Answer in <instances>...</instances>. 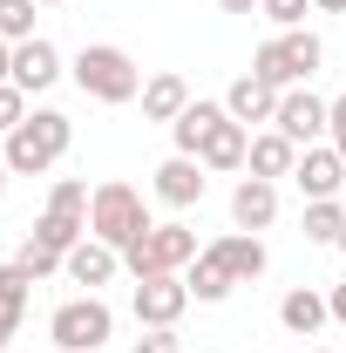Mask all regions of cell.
<instances>
[{"label":"cell","instance_id":"1","mask_svg":"<svg viewBox=\"0 0 346 353\" xmlns=\"http://www.w3.org/2000/svg\"><path fill=\"white\" fill-rule=\"evenodd\" d=\"M68 143H75V123H68L61 109H34L21 130L7 136V170L14 176H41V170H54V163L68 157Z\"/></svg>","mask_w":346,"mask_h":353},{"label":"cell","instance_id":"2","mask_svg":"<svg viewBox=\"0 0 346 353\" xmlns=\"http://www.w3.org/2000/svg\"><path fill=\"white\" fill-rule=\"evenodd\" d=\"M68 75H75V88H82L88 102H136V95H143V68H136V61H130L116 41L82 48Z\"/></svg>","mask_w":346,"mask_h":353},{"label":"cell","instance_id":"3","mask_svg":"<svg viewBox=\"0 0 346 353\" xmlns=\"http://www.w3.org/2000/svg\"><path fill=\"white\" fill-rule=\"evenodd\" d=\"M150 231V211H143V190L123 183V176H109V183H95V197H88V238H102V245H130Z\"/></svg>","mask_w":346,"mask_h":353},{"label":"cell","instance_id":"4","mask_svg":"<svg viewBox=\"0 0 346 353\" xmlns=\"http://www.w3.org/2000/svg\"><path fill=\"white\" fill-rule=\"evenodd\" d=\"M319 61H326L319 34H312V28H285L278 41H265L258 54H252V75L272 82V88H305V75H319Z\"/></svg>","mask_w":346,"mask_h":353},{"label":"cell","instance_id":"5","mask_svg":"<svg viewBox=\"0 0 346 353\" xmlns=\"http://www.w3.org/2000/svg\"><path fill=\"white\" fill-rule=\"evenodd\" d=\"M123 265H130L136 279L183 272V265H197V231H190V224H150L143 238H130V245H123Z\"/></svg>","mask_w":346,"mask_h":353},{"label":"cell","instance_id":"6","mask_svg":"<svg viewBox=\"0 0 346 353\" xmlns=\"http://www.w3.org/2000/svg\"><path fill=\"white\" fill-rule=\"evenodd\" d=\"M48 333H54V347H61V353H95V347H109V333H116V312H109L95 292H88V299H68V306H54Z\"/></svg>","mask_w":346,"mask_h":353},{"label":"cell","instance_id":"7","mask_svg":"<svg viewBox=\"0 0 346 353\" xmlns=\"http://www.w3.org/2000/svg\"><path fill=\"white\" fill-rule=\"evenodd\" d=\"M326 116H333V102H319L312 88H285V95H278V116H272V130L292 136L299 150H312V143L326 136Z\"/></svg>","mask_w":346,"mask_h":353},{"label":"cell","instance_id":"8","mask_svg":"<svg viewBox=\"0 0 346 353\" xmlns=\"http://www.w3.org/2000/svg\"><path fill=\"white\" fill-rule=\"evenodd\" d=\"M292 183L305 190V204H319V197H340V190H346V157L333 150V143H312V150H299V170H292Z\"/></svg>","mask_w":346,"mask_h":353},{"label":"cell","instance_id":"9","mask_svg":"<svg viewBox=\"0 0 346 353\" xmlns=\"http://www.w3.org/2000/svg\"><path fill=\"white\" fill-rule=\"evenodd\" d=\"M183 306H190V285H183L176 272H163V279H136V319H143V326H176Z\"/></svg>","mask_w":346,"mask_h":353},{"label":"cell","instance_id":"10","mask_svg":"<svg viewBox=\"0 0 346 353\" xmlns=\"http://www.w3.org/2000/svg\"><path fill=\"white\" fill-rule=\"evenodd\" d=\"M54 82H61V54H54V41L34 34V41L14 48V88H21V95H41V88H54Z\"/></svg>","mask_w":346,"mask_h":353},{"label":"cell","instance_id":"11","mask_svg":"<svg viewBox=\"0 0 346 353\" xmlns=\"http://www.w3.org/2000/svg\"><path fill=\"white\" fill-rule=\"evenodd\" d=\"M278 95H285V88L258 82V75H238V82L224 88V109H231V123L252 130V123H272V116H278Z\"/></svg>","mask_w":346,"mask_h":353},{"label":"cell","instance_id":"12","mask_svg":"<svg viewBox=\"0 0 346 353\" xmlns=\"http://www.w3.org/2000/svg\"><path fill=\"white\" fill-rule=\"evenodd\" d=\"M61 272H68L75 285H88V292H95V285H109V279L123 272V252H116V245H102V238H82V245L61 259Z\"/></svg>","mask_w":346,"mask_h":353},{"label":"cell","instance_id":"13","mask_svg":"<svg viewBox=\"0 0 346 353\" xmlns=\"http://www.w3.org/2000/svg\"><path fill=\"white\" fill-rule=\"evenodd\" d=\"M204 252H211V259L224 265L238 285H252V279L265 272V245H258V231H224V238H217V245H204Z\"/></svg>","mask_w":346,"mask_h":353},{"label":"cell","instance_id":"14","mask_svg":"<svg viewBox=\"0 0 346 353\" xmlns=\"http://www.w3.org/2000/svg\"><path fill=\"white\" fill-rule=\"evenodd\" d=\"M272 218H278V183L245 176V183L231 190V224H238V231H265Z\"/></svg>","mask_w":346,"mask_h":353},{"label":"cell","instance_id":"15","mask_svg":"<svg viewBox=\"0 0 346 353\" xmlns=\"http://www.w3.org/2000/svg\"><path fill=\"white\" fill-rule=\"evenodd\" d=\"M156 197H163L170 211H190V204L204 197V163H197V157H170V163H156Z\"/></svg>","mask_w":346,"mask_h":353},{"label":"cell","instance_id":"16","mask_svg":"<svg viewBox=\"0 0 346 353\" xmlns=\"http://www.w3.org/2000/svg\"><path fill=\"white\" fill-rule=\"evenodd\" d=\"M245 157H252V130H245V123H231V116H224V123L204 136V150H197V163H204V170H245Z\"/></svg>","mask_w":346,"mask_h":353},{"label":"cell","instance_id":"17","mask_svg":"<svg viewBox=\"0 0 346 353\" xmlns=\"http://www.w3.org/2000/svg\"><path fill=\"white\" fill-rule=\"evenodd\" d=\"M245 170H252V176H265V183L292 176V170H299V143H292V136H278V130L252 136V157H245Z\"/></svg>","mask_w":346,"mask_h":353},{"label":"cell","instance_id":"18","mask_svg":"<svg viewBox=\"0 0 346 353\" xmlns=\"http://www.w3.org/2000/svg\"><path fill=\"white\" fill-rule=\"evenodd\" d=\"M326 319H333V306H326L312 285H299V292H285V299H278V326H285L292 340H312Z\"/></svg>","mask_w":346,"mask_h":353},{"label":"cell","instance_id":"19","mask_svg":"<svg viewBox=\"0 0 346 353\" xmlns=\"http://www.w3.org/2000/svg\"><path fill=\"white\" fill-rule=\"evenodd\" d=\"M224 116H231L224 102H190V109H183V116L170 123V136H176V157H197V150H204V136H211L217 123H224Z\"/></svg>","mask_w":346,"mask_h":353},{"label":"cell","instance_id":"20","mask_svg":"<svg viewBox=\"0 0 346 353\" xmlns=\"http://www.w3.org/2000/svg\"><path fill=\"white\" fill-rule=\"evenodd\" d=\"M183 109H190L183 75H150V82H143V116H150V123H176Z\"/></svg>","mask_w":346,"mask_h":353},{"label":"cell","instance_id":"21","mask_svg":"<svg viewBox=\"0 0 346 353\" xmlns=\"http://www.w3.org/2000/svg\"><path fill=\"white\" fill-rule=\"evenodd\" d=\"M183 285H190V299L217 306V299H231V285H238V279H231V272H224L211 252H197V265H190V279H183Z\"/></svg>","mask_w":346,"mask_h":353},{"label":"cell","instance_id":"22","mask_svg":"<svg viewBox=\"0 0 346 353\" xmlns=\"http://www.w3.org/2000/svg\"><path fill=\"white\" fill-rule=\"evenodd\" d=\"M82 231H88V218H61V211H41V218H34V245H48V252H61V259H68V252L82 245Z\"/></svg>","mask_w":346,"mask_h":353},{"label":"cell","instance_id":"23","mask_svg":"<svg viewBox=\"0 0 346 353\" xmlns=\"http://www.w3.org/2000/svg\"><path fill=\"white\" fill-rule=\"evenodd\" d=\"M340 231H346V204L340 197L305 204V238H312V245H340Z\"/></svg>","mask_w":346,"mask_h":353},{"label":"cell","instance_id":"24","mask_svg":"<svg viewBox=\"0 0 346 353\" xmlns=\"http://www.w3.org/2000/svg\"><path fill=\"white\" fill-rule=\"evenodd\" d=\"M88 190L82 176H54V190H48V211H61V218H88Z\"/></svg>","mask_w":346,"mask_h":353},{"label":"cell","instance_id":"25","mask_svg":"<svg viewBox=\"0 0 346 353\" xmlns=\"http://www.w3.org/2000/svg\"><path fill=\"white\" fill-rule=\"evenodd\" d=\"M0 41H34V0H0Z\"/></svg>","mask_w":346,"mask_h":353},{"label":"cell","instance_id":"26","mask_svg":"<svg viewBox=\"0 0 346 353\" xmlns=\"http://www.w3.org/2000/svg\"><path fill=\"white\" fill-rule=\"evenodd\" d=\"M21 123H28V95H21L14 82H0V136H14Z\"/></svg>","mask_w":346,"mask_h":353},{"label":"cell","instance_id":"27","mask_svg":"<svg viewBox=\"0 0 346 353\" xmlns=\"http://www.w3.org/2000/svg\"><path fill=\"white\" fill-rule=\"evenodd\" d=\"M21 272H28V279H48V272H54V265H61V252H48V245H34V238H28V245H21Z\"/></svg>","mask_w":346,"mask_h":353},{"label":"cell","instance_id":"28","mask_svg":"<svg viewBox=\"0 0 346 353\" xmlns=\"http://www.w3.org/2000/svg\"><path fill=\"white\" fill-rule=\"evenodd\" d=\"M265 21H278V28H299L305 14H312V0H258Z\"/></svg>","mask_w":346,"mask_h":353},{"label":"cell","instance_id":"29","mask_svg":"<svg viewBox=\"0 0 346 353\" xmlns=\"http://www.w3.org/2000/svg\"><path fill=\"white\" fill-rule=\"evenodd\" d=\"M136 353H183V340H176V326H150L136 340Z\"/></svg>","mask_w":346,"mask_h":353},{"label":"cell","instance_id":"30","mask_svg":"<svg viewBox=\"0 0 346 353\" xmlns=\"http://www.w3.org/2000/svg\"><path fill=\"white\" fill-rule=\"evenodd\" d=\"M326 136H333V150L346 157V95L333 102V116H326Z\"/></svg>","mask_w":346,"mask_h":353},{"label":"cell","instance_id":"31","mask_svg":"<svg viewBox=\"0 0 346 353\" xmlns=\"http://www.w3.org/2000/svg\"><path fill=\"white\" fill-rule=\"evenodd\" d=\"M21 312H28V306H7V299H0V347L21 333Z\"/></svg>","mask_w":346,"mask_h":353},{"label":"cell","instance_id":"32","mask_svg":"<svg viewBox=\"0 0 346 353\" xmlns=\"http://www.w3.org/2000/svg\"><path fill=\"white\" fill-rule=\"evenodd\" d=\"M326 306H333V319L346 326V285H333V292H326Z\"/></svg>","mask_w":346,"mask_h":353},{"label":"cell","instance_id":"33","mask_svg":"<svg viewBox=\"0 0 346 353\" xmlns=\"http://www.w3.org/2000/svg\"><path fill=\"white\" fill-rule=\"evenodd\" d=\"M0 82H14V41H0Z\"/></svg>","mask_w":346,"mask_h":353},{"label":"cell","instance_id":"34","mask_svg":"<svg viewBox=\"0 0 346 353\" xmlns=\"http://www.w3.org/2000/svg\"><path fill=\"white\" fill-rule=\"evenodd\" d=\"M224 14H258V0H217Z\"/></svg>","mask_w":346,"mask_h":353},{"label":"cell","instance_id":"35","mask_svg":"<svg viewBox=\"0 0 346 353\" xmlns=\"http://www.w3.org/2000/svg\"><path fill=\"white\" fill-rule=\"evenodd\" d=\"M312 7H319V14H346V0H312Z\"/></svg>","mask_w":346,"mask_h":353},{"label":"cell","instance_id":"36","mask_svg":"<svg viewBox=\"0 0 346 353\" xmlns=\"http://www.w3.org/2000/svg\"><path fill=\"white\" fill-rule=\"evenodd\" d=\"M7 176H14V170H7V157H0V197H7Z\"/></svg>","mask_w":346,"mask_h":353},{"label":"cell","instance_id":"37","mask_svg":"<svg viewBox=\"0 0 346 353\" xmlns=\"http://www.w3.org/2000/svg\"><path fill=\"white\" fill-rule=\"evenodd\" d=\"M340 259H346V231H340Z\"/></svg>","mask_w":346,"mask_h":353},{"label":"cell","instance_id":"38","mask_svg":"<svg viewBox=\"0 0 346 353\" xmlns=\"http://www.w3.org/2000/svg\"><path fill=\"white\" fill-rule=\"evenodd\" d=\"M41 7H61V0H41Z\"/></svg>","mask_w":346,"mask_h":353},{"label":"cell","instance_id":"39","mask_svg":"<svg viewBox=\"0 0 346 353\" xmlns=\"http://www.w3.org/2000/svg\"><path fill=\"white\" fill-rule=\"evenodd\" d=\"M319 353H326V347H319Z\"/></svg>","mask_w":346,"mask_h":353}]
</instances>
